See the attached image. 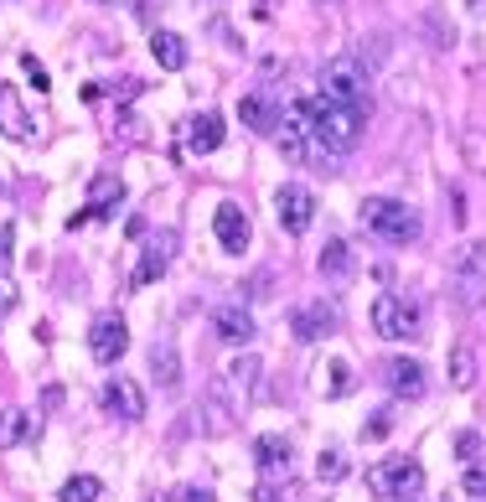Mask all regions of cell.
I'll use <instances>...</instances> for the list:
<instances>
[{
	"label": "cell",
	"instance_id": "1",
	"mask_svg": "<svg viewBox=\"0 0 486 502\" xmlns=\"http://www.w3.org/2000/svg\"><path fill=\"white\" fill-rule=\"evenodd\" d=\"M300 120H305V135H311V146L321 156H352L362 146V125H367V114L352 104H337V99H305L300 104Z\"/></svg>",
	"mask_w": 486,
	"mask_h": 502
},
{
	"label": "cell",
	"instance_id": "2",
	"mask_svg": "<svg viewBox=\"0 0 486 502\" xmlns=\"http://www.w3.org/2000/svg\"><path fill=\"white\" fill-rule=\"evenodd\" d=\"M362 229L373 233V238H383V244L403 249V244H414L424 233V223H420V212L409 208V202H399V197H367L362 202Z\"/></svg>",
	"mask_w": 486,
	"mask_h": 502
},
{
	"label": "cell",
	"instance_id": "3",
	"mask_svg": "<svg viewBox=\"0 0 486 502\" xmlns=\"http://www.w3.org/2000/svg\"><path fill=\"white\" fill-rule=\"evenodd\" d=\"M450 295L465 311H476L486 300V238H465L461 249L450 254Z\"/></svg>",
	"mask_w": 486,
	"mask_h": 502
},
{
	"label": "cell",
	"instance_id": "4",
	"mask_svg": "<svg viewBox=\"0 0 486 502\" xmlns=\"http://www.w3.org/2000/svg\"><path fill=\"white\" fill-rule=\"evenodd\" d=\"M321 94L367 114V104H373V94H367V67H362L358 58H331V63L321 67Z\"/></svg>",
	"mask_w": 486,
	"mask_h": 502
},
{
	"label": "cell",
	"instance_id": "5",
	"mask_svg": "<svg viewBox=\"0 0 486 502\" xmlns=\"http://www.w3.org/2000/svg\"><path fill=\"white\" fill-rule=\"evenodd\" d=\"M367 487H373L378 498L414 502L424 492V466H420V461H409V456H393V461H383V466L367 471Z\"/></svg>",
	"mask_w": 486,
	"mask_h": 502
},
{
	"label": "cell",
	"instance_id": "6",
	"mask_svg": "<svg viewBox=\"0 0 486 502\" xmlns=\"http://www.w3.org/2000/svg\"><path fill=\"white\" fill-rule=\"evenodd\" d=\"M420 321V300H409V295H378L373 300V332L378 336H414Z\"/></svg>",
	"mask_w": 486,
	"mask_h": 502
},
{
	"label": "cell",
	"instance_id": "7",
	"mask_svg": "<svg viewBox=\"0 0 486 502\" xmlns=\"http://www.w3.org/2000/svg\"><path fill=\"white\" fill-rule=\"evenodd\" d=\"M275 212H279V229L285 233H305L311 223H316V192L290 182V187L275 192Z\"/></svg>",
	"mask_w": 486,
	"mask_h": 502
},
{
	"label": "cell",
	"instance_id": "8",
	"mask_svg": "<svg viewBox=\"0 0 486 502\" xmlns=\"http://www.w3.org/2000/svg\"><path fill=\"white\" fill-rule=\"evenodd\" d=\"M212 336H217V342H228V347H249V342L259 336L249 306H243V300H223V306L212 311Z\"/></svg>",
	"mask_w": 486,
	"mask_h": 502
},
{
	"label": "cell",
	"instance_id": "9",
	"mask_svg": "<svg viewBox=\"0 0 486 502\" xmlns=\"http://www.w3.org/2000/svg\"><path fill=\"white\" fill-rule=\"evenodd\" d=\"M129 347V327H125V316H99L93 327H88V353H93V363H119Z\"/></svg>",
	"mask_w": 486,
	"mask_h": 502
},
{
	"label": "cell",
	"instance_id": "10",
	"mask_svg": "<svg viewBox=\"0 0 486 502\" xmlns=\"http://www.w3.org/2000/svg\"><path fill=\"white\" fill-rule=\"evenodd\" d=\"M290 332H296V342H321V336L337 332V311L326 300H305L290 311Z\"/></svg>",
	"mask_w": 486,
	"mask_h": 502
},
{
	"label": "cell",
	"instance_id": "11",
	"mask_svg": "<svg viewBox=\"0 0 486 502\" xmlns=\"http://www.w3.org/2000/svg\"><path fill=\"white\" fill-rule=\"evenodd\" d=\"M238 120H243L249 130H259V135H279L285 109H279L275 94H264V88H259V94H243V99H238Z\"/></svg>",
	"mask_w": 486,
	"mask_h": 502
},
{
	"label": "cell",
	"instance_id": "12",
	"mask_svg": "<svg viewBox=\"0 0 486 502\" xmlns=\"http://www.w3.org/2000/svg\"><path fill=\"white\" fill-rule=\"evenodd\" d=\"M104 409L119 419H146V389L135 378H109L104 383Z\"/></svg>",
	"mask_w": 486,
	"mask_h": 502
},
{
	"label": "cell",
	"instance_id": "13",
	"mask_svg": "<svg viewBox=\"0 0 486 502\" xmlns=\"http://www.w3.org/2000/svg\"><path fill=\"white\" fill-rule=\"evenodd\" d=\"M212 233H217V244L228 254H243L249 249V218H243V208H238V202H223V208L212 212Z\"/></svg>",
	"mask_w": 486,
	"mask_h": 502
},
{
	"label": "cell",
	"instance_id": "14",
	"mask_svg": "<svg viewBox=\"0 0 486 502\" xmlns=\"http://www.w3.org/2000/svg\"><path fill=\"white\" fill-rule=\"evenodd\" d=\"M383 383L393 389V399H420L429 383H424V368L414 357H388L383 363Z\"/></svg>",
	"mask_w": 486,
	"mask_h": 502
},
{
	"label": "cell",
	"instance_id": "15",
	"mask_svg": "<svg viewBox=\"0 0 486 502\" xmlns=\"http://www.w3.org/2000/svg\"><path fill=\"white\" fill-rule=\"evenodd\" d=\"M119 197H125L119 176H93V187H88V208L73 212V218H67V229H78V223H88V218H104L109 208H119Z\"/></svg>",
	"mask_w": 486,
	"mask_h": 502
},
{
	"label": "cell",
	"instance_id": "16",
	"mask_svg": "<svg viewBox=\"0 0 486 502\" xmlns=\"http://www.w3.org/2000/svg\"><path fill=\"white\" fill-rule=\"evenodd\" d=\"M254 461H259V471H264V477H279V471L290 477L296 445H290L285 435H259V440H254Z\"/></svg>",
	"mask_w": 486,
	"mask_h": 502
},
{
	"label": "cell",
	"instance_id": "17",
	"mask_svg": "<svg viewBox=\"0 0 486 502\" xmlns=\"http://www.w3.org/2000/svg\"><path fill=\"white\" fill-rule=\"evenodd\" d=\"M197 415L208 419V435H228V430H233V404H228V389H223V383H212L208 394H202V404H197Z\"/></svg>",
	"mask_w": 486,
	"mask_h": 502
},
{
	"label": "cell",
	"instance_id": "18",
	"mask_svg": "<svg viewBox=\"0 0 486 502\" xmlns=\"http://www.w3.org/2000/svg\"><path fill=\"white\" fill-rule=\"evenodd\" d=\"M187 146L197 150V156H212V150L223 146V114H197V120H191L187 125Z\"/></svg>",
	"mask_w": 486,
	"mask_h": 502
},
{
	"label": "cell",
	"instance_id": "19",
	"mask_svg": "<svg viewBox=\"0 0 486 502\" xmlns=\"http://www.w3.org/2000/svg\"><path fill=\"white\" fill-rule=\"evenodd\" d=\"M150 52H155V63L166 67V73H181V67H187V37H176V31H155V37H150Z\"/></svg>",
	"mask_w": 486,
	"mask_h": 502
},
{
	"label": "cell",
	"instance_id": "20",
	"mask_svg": "<svg viewBox=\"0 0 486 502\" xmlns=\"http://www.w3.org/2000/svg\"><path fill=\"white\" fill-rule=\"evenodd\" d=\"M171 244H176L171 233H161V238L150 244L146 259H140V270H135V285H150V280H161V274H166V264H171Z\"/></svg>",
	"mask_w": 486,
	"mask_h": 502
},
{
	"label": "cell",
	"instance_id": "21",
	"mask_svg": "<svg viewBox=\"0 0 486 502\" xmlns=\"http://www.w3.org/2000/svg\"><path fill=\"white\" fill-rule=\"evenodd\" d=\"M445 373H450V383H455V389H476L482 363H476V353H471V347H450V357H445Z\"/></svg>",
	"mask_w": 486,
	"mask_h": 502
},
{
	"label": "cell",
	"instance_id": "22",
	"mask_svg": "<svg viewBox=\"0 0 486 502\" xmlns=\"http://www.w3.org/2000/svg\"><path fill=\"white\" fill-rule=\"evenodd\" d=\"M316 270L326 274V280H347V274L358 270V259H352V249H347V244H341V238H331V244H326V249H321Z\"/></svg>",
	"mask_w": 486,
	"mask_h": 502
},
{
	"label": "cell",
	"instance_id": "23",
	"mask_svg": "<svg viewBox=\"0 0 486 502\" xmlns=\"http://www.w3.org/2000/svg\"><path fill=\"white\" fill-rule=\"evenodd\" d=\"M150 368H155V378H161L166 389H176V383H181V357H176V347H171V342H155V347H150Z\"/></svg>",
	"mask_w": 486,
	"mask_h": 502
},
{
	"label": "cell",
	"instance_id": "24",
	"mask_svg": "<svg viewBox=\"0 0 486 502\" xmlns=\"http://www.w3.org/2000/svg\"><path fill=\"white\" fill-rule=\"evenodd\" d=\"M347 471H352V466H347V451H337V445H326V451L316 456V481H321V487L347 481Z\"/></svg>",
	"mask_w": 486,
	"mask_h": 502
},
{
	"label": "cell",
	"instance_id": "25",
	"mask_svg": "<svg viewBox=\"0 0 486 502\" xmlns=\"http://www.w3.org/2000/svg\"><path fill=\"white\" fill-rule=\"evenodd\" d=\"M99 498H104V481L84 471V477H67L63 481V498H57V502H99Z\"/></svg>",
	"mask_w": 486,
	"mask_h": 502
},
{
	"label": "cell",
	"instance_id": "26",
	"mask_svg": "<svg viewBox=\"0 0 486 502\" xmlns=\"http://www.w3.org/2000/svg\"><path fill=\"white\" fill-rule=\"evenodd\" d=\"M26 435H31V415L26 409H5L0 415V445H22Z\"/></svg>",
	"mask_w": 486,
	"mask_h": 502
},
{
	"label": "cell",
	"instance_id": "27",
	"mask_svg": "<svg viewBox=\"0 0 486 502\" xmlns=\"http://www.w3.org/2000/svg\"><path fill=\"white\" fill-rule=\"evenodd\" d=\"M358 63L367 67V73L388 63V37H383V31H373V37H362L358 42Z\"/></svg>",
	"mask_w": 486,
	"mask_h": 502
},
{
	"label": "cell",
	"instance_id": "28",
	"mask_svg": "<svg viewBox=\"0 0 486 502\" xmlns=\"http://www.w3.org/2000/svg\"><path fill=\"white\" fill-rule=\"evenodd\" d=\"M352 389H358V373H352V363H331V368H326V394H331V399H347Z\"/></svg>",
	"mask_w": 486,
	"mask_h": 502
},
{
	"label": "cell",
	"instance_id": "29",
	"mask_svg": "<svg viewBox=\"0 0 486 502\" xmlns=\"http://www.w3.org/2000/svg\"><path fill=\"white\" fill-rule=\"evenodd\" d=\"M0 120H5V130H11L16 140H26V135H31V125H26V114L16 109V94H5V88H0Z\"/></svg>",
	"mask_w": 486,
	"mask_h": 502
},
{
	"label": "cell",
	"instance_id": "30",
	"mask_svg": "<svg viewBox=\"0 0 486 502\" xmlns=\"http://www.w3.org/2000/svg\"><path fill=\"white\" fill-rule=\"evenodd\" d=\"M259 373H264V363H259L254 353L233 357V368H228V378H233V383H238V389H254V383H259Z\"/></svg>",
	"mask_w": 486,
	"mask_h": 502
},
{
	"label": "cell",
	"instance_id": "31",
	"mask_svg": "<svg viewBox=\"0 0 486 502\" xmlns=\"http://www.w3.org/2000/svg\"><path fill=\"white\" fill-rule=\"evenodd\" d=\"M393 430V409H378V415H367V425H362V440H383Z\"/></svg>",
	"mask_w": 486,
	"mask_h": 502
},
{
	"label": "cell",
	"instance_id": "32",
	"mask_svg": "<svg viewBox=\"0 0 486 502\" xmlns=\"http://www.w3.org/2000/svg\"><path fill=\"white\" fill-rule=\"evenodd\" d=\"M461 487H465V492H471V498H486V466H465Z\"/></svg>",
	"mask_w": 486,
	"mask_h": 502
},
{
	"label": "cell",
	"instance_id": "33",
	"mask_svg": "<svg viewBox=\"0 0 486 502\" xmlns=\"http://www.w3.org/2000/svg\"><path fill=\"white\" fill-rule=\"evenodd\" d=\"M455 456H461V461H476V456H482V435H476V430H465V435L455 440Z\"/></svg>",
	"mask_w": 486,
	"mask_h": 502
},
{
	"label": "cell",
	"instance_id": "34",
	"mask_svg": "<svg viewBox=\"0 0 486 502\" xmlns=\"http://www.w3.org/2000/svg\"><path fill=\"white\" fill-rule=\"evenodd\" d=\"M465 156L486 171V135H482V130H471V135H465Z\"/></svg>",
	"mask_w": 486,
	"mask_h": 502
},
{
	"label": "cell",
	"instance_id": "35",
	"mask_svg": "<svg viewBox=\"0 0 486 502\" xmlns=\"http://www.w3.org/2000/svg\"><path fill=\"white\" fill-rule=\"evenodd\" d=\"M22 67H26V78L37 84V94L47 88V67H37V58H22Z\"/></svg>",
	"mask_w": 486,
	"mask_h": 502
},
{
	"label": "cell",
	"instance_id": "36",
	"mask_svg": "<svg viewBox=\"0 0 486 502\" xmlns=\"http://www.w3.org/2000/svg\"><path fill=\"white\" fill-rule=\"evenodd\" d=\"M11 306H16V285H11V280L0 274V316L11 311Z\"/></svg>",
	"mask_w": 486,
	"mask_h": 502
},
{
	"label": "cell",
	"instance_id": "37",
	"mask_svg": "<svg viewBox=\"0 0 486 502\" xmlns=\"http://www.w3.org/2000/svg\"><path fill=\"white\" fill-rule=\"evenodd\" d=\"M254 502H285V498H279V487H270V481H259V487H254Z\"/></svg>",
	"mask_w": 486,
	"mask_h": 502
},
{
	"label": "cell",
	"instance_id": "38",
	"mask_svg": "<svg viewBox=\"0 0 486 502\" xmlns=\"http://www.w3.org/2000/svg\"><path fill=\"white\" fill-rule=\"evenodd\" d=\"M11 238H16V233H11V223H5V229H0V264L11 259Z\"/></svg>",
	"mask_w": 486,
	"mask_h": 502
},
{
	"label": "cell",
	"instance_id": "39",
	"mask_svg": "<svg viewBox=\"0 0 486 502\" xmlns=\"http://www.w3.org/2000/svg\"><path fill=\"white\" fill-rule=\"evenodd\" d=\"M187 502H212V492H187Z\"/></svg>",
	"mask_w": 486,
	"mask_h": 502
},
{
	"label": "cell",
	"instance_id": "40",
	"mask_svg": "<svg viewBox=\"0 0 486 502\" xmlns=\"http://www.w3.org/2000/svg\"><path fill=\"white\" fill-rule=\"evenodd\" d=\"M465 5H471V11H476V16H486V0H465Z\"/></svg>",
	"mask_w": 486,
	"mask_h": 502
},
{
	"label": "cell",
	"instance_id": "41",
	"mask_svg": "<svg viewBox=\"0 0 486 502\" xmlns=\"http://www.w3.org/2000/svg\"><path fill=\"white\" fill-rule=\"evenodd\" d=\"M316 5H341V0H316Z\"/></svg>",
	"mask_w": 486,
	"mask_h": 502
},
{
	"label": "cell",
	"instance_id": "42",
	"mask_svg": "<svg viewBox=\"0 0 486 502\" xmlns=\"http://www.w3.org/2000/svg\"><path fill=\"white\" fill-rule=\"evenodd\" d=\"M99 5H109V0H99Z\"/></svg>",
	"mask_w": 486,
	"mask_h": 502
}]
</instances>
